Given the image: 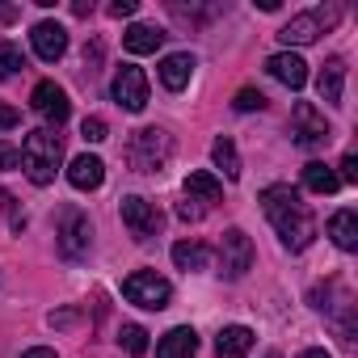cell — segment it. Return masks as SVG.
<instances>
[{
	"mask_svg": "<svg viewBox=\"0 0 358 358\" xmlns=\"http://www.w3.org/2000/svg\"><path fill=\"white\" fill-rule=\"evenodd\" d=\"M262 211H266V220L274 224L282 249L303 253V249L312 245L316 220H312V211H308V203H303L299 190H291V186H266V190H262Z\"/></svg>",
	"mask_w": 358,
	"mask_h": 358,
	"instance_id": "1",
	"label": "cell"
},
{
	"mask_svg": "<svg viewBox=\"0 0 358 358\" xmlns=\"http://www.w3.org/2000/svg\"><path fill=\"white\" fill-rule=\"evenodd\" d=\"M17 152H22V169H26V177H30L34 186H51L55 182V169L64 160V143H59L55 131H47V127L30 131Z\"/></svg>",
	"mask_w": 358,
	"mask_h": 358,
	"instance_id": "2",
	"label": "cell"
},
{
	"mask_svg": "<svg viewBox=\"0 0 358 358\" xmlns=\"http://www.w3.org/2000/svg\"><path fill=\"white\" fill-rule=\"evenodd\" d=\"M169 156H173V139H169V131H160V127H143V131L131 135L127 160H131L135 173H160Z\"/></svg>",
	"mask_w": 358,
	"mask_h": 358,
	"instance_id": "3",
	"label": "cell"
},
{
	"mask_svg": "<svg viewBox=\"0 0 358 358\" xmlns=\"http://www.w3.org/2000/svg\"><path fill=\"white\" fill-rule=\"evenodd\" d=\"M55 245H59V253L68 262L89 257V249H93V224H89V215L76 211V207H64L59 211V228H55Z\"/></svg>",
	"mask_w": 358,
	"mask_h": 358,
	"instance_id": "4",
	"label": "cell"
},
{
	"mask_svg": "<svg viewBox=\"0 0 358 358\" xmlns=\"http://www.w3.org/2000/svg\"><path fill=\"white\" fill-rule=\"evenodd\" d=\"M122 295H127V303H135V308L160 312V308H169L173 287H169L156 270H135V274H127V278H122Z\"/></svg>",
	"mask_w": 358,
	"mask_h": 358,
	"instance_id": "5",
	"label": "cell"
},
{
	"mask_svg": "<svg viewBox=\"0 0 358 358\" xmlns=\"http://www.w3.org/2000/svg\"><path fill=\"white\" fill-rule=\"evenodd\" d=\"M337 17H341L337 5H329V9H312V13H299V17H291V22L278 30V38H282L287 47H308V43H316L329 26H337Z\"/></svg>",
	"mask_w": 358,
	"mask_h": 358,
	"instance_id": "6",
	"label": "cell"
},
{
	"mask_svg": "<svg viewBox=\"0 0 358 358\" xmlns=\"http://www.w3.org/2000/svg\"><path fill=\"white\" fill-rule=\"evenodd\" d=\"M291 135H295L299 148H324V143L333 139V127L324 122V114H320L316 106L299 101L295 114H291Z\"/></svg>",
	"mask_w": 358,
	"mask_h": 358,
	"instance_id": "7",
	"label": "cell"
},
{
	"mask_svg": "<svg viewBox=\"0 0 358 358\" xmlns=\"http://www.w3.org/2000/svg\"><path fill=\"white\" fill-rule=\"evenodd\" d=\"M110 93H114V101H118L122 110L139 114V110L148 106V76H143V68H135V64H122V68L114 72V85H110Z\"/></svg>",
	"mask_w": 358,
	"mask_h": 358,
	"instance_id": "8",
	"label": "cell"
},
{
	"mask_svg": "<svg viewBox=\"0 0 358 358\" xmlns=\"http://www.w3.org/2000/svg\"><path fill=\"white\" fill-rule=\"evenodd\" d=\"M122 224H127V232L135 236V241H148V236H156L160 232V211H156V203H148V199H139V194H127L122 199Z\"/></svg>",
	"mask_w": 358,
	"mask_h": 358,
	"instance_id": "9",
	"label": "cell"
},
{
	"mask_svg": "<svg viewBox=\"0 0 358 358\" xmlns=\"http://www.w3.org/2000/svg\"><path fill=\"white\" fill-rule=\"evenodd\" d=\"M220 262H224V274L228 278H245L253 270V241L241 228H228L224 241H220Z\"/></svg>",
	"mask_w": 358,
	"mask_h": 358,
	"instance_id": "10",
	"label": "cell"
},
{
	"mask_svg": "<svg viewBox=\"0 0 358 358\" xmlns=\"http://www.w3.org/2000/svg\"><path fill=\"white\" fill-rule=\"evenodd\" d=\"M30 106H34V114H43L47 122H64L68 114H72V101H68V93L55 85V80H43V85H34V93H30Z\"/></svg>",
	"mask_w": 358,
	"mask_h": 358,
	"instance_id": "11",
	"label": "cell"
},
{
	"mask_svg": "<svg viewBox=\"0 0 358 358\" xmlns=\"http://www.w3.org/2000/svg\"><path fill=\"white\" fill-rule=\"evenodd\" d=\"M30 43H34V55H38V59L55 64V59H64V51H68V30H64L59 22H38V26L30 30Z\"/></svg>",
	"mask_w": 358,
	"mask_h": 358,
	"instance_id": "12",
	"label": "cell"
},
{
	"mask_svg": "<svg viewBox=\"0 0 358 358\" xmlns=\"http://www.w3.org/2000/svg\"><path fill=\"white\" fill-rule=\"evenodd\" d=\"M266 72H270L274 80H282L287 89H303V85H308V64H303L295 51H278V55H270V59H266Z\"/></svg>",
	"mask_w": 358,
	"mask_h": 358,
	"instance_id": "13",
	"label": "cell"
},
{
	"mask_svg": "<svg viewBox=\"0 0 358 358\" xmlns=\"http://www.w3.org/2000/svg\"><path fill=\"white\" fill-rule=\"evenodd\" d=\"M190 76H194V55L190 51H177V55H164L160 59V85L169 93H182L190 85Z\"/></svg>",
	"mask_w": 358,
	"mask_h": 358,
	"instance_id": "14",
	"label": "cell"
},
{
	"mask_svg": "<svg viewBox=\"0 0 358 358\" xmlns=\"http://www.w3.org/2000/svg\"><path fill=\"white\" fill-rule=\"evenodd\" d=\"M194 350H199V333L190 324H177L156 341V358H194Z\"/></svg>",
	"mask_w": 358,
	"mask_h": 358,
	"instance_id": "15",
	"label": "cell"
},
{
	"mask_svg": "<svg viewBox=\"0 0 358 358\" xmlns=\"http://www.w3.org/2000/svg\"><path fill=\"white\" fill-rule=\"evenodd\" d=\"M316 93H320V101H329V106H341V97H345V59H324V68H320V76H316Z\"/></svg>",
	"mask_w": 358,
	"mask_h": 358,
	"instance_id": "16",
	"label": "cell"
},
{
	"mask_svg": "<svg viewBox=\"0 0 358 358\" xmlns=\"http://www.w3.org/2000/svg\"><path fill=\"white\" fill-rule=\"evenodd\" d=\"M68 182L76 186V190H101V182H106V164H101V156H76L72 164H68Z\"/></svg>",
	"mask_w": 358,
	"mask_h": 358,
	"instance_id": "17",
	"label": "cell"
},
{
	"mask_svg": "<svg viewBox=\"0 0 358 358\" xmlns=\"http://www.w3.org/2000/svg\"><path fill=\"white\" fill-rule=\"evenodd\" d=\"M249 350H253V329H245V324L220 329V337H215V358H245Z\"/></svg>",
	"mask_w": 358,
	"mask_h": 358,
	"instance_id": "18",
	"label": "cell"
},
{
	"mask_svg": "<svg viewBox=\"0 0 358 358\" xmlns=\"http://www.w3.org/2000/svg\"><path fill=\"white\" fill-rule=\"evenodd\" d=\"M122 47L131 51V55H156L160 47H164V30L160 26H131L127 34H122Z\"/></svg>",
	"mask_w": 358,
	"mask_h": 358,
	"instance_id": "19",
	"label": "cell"
},
{
	"mask_svg": "<svg viewBox=\"0 0 358 358\" xmlns=\"http://www.w3.org/2000/svg\"><path fill=\"white\" fill-rule=\"evenodd\" d=\"M173 262H177V270L199 274V270H211V249L199 245V241H177L173 245Z\"/></svg>",
	"mask_w": 358,
	"mask_h": 358,
	"instance_id": "20",
	"label": "cell"
},
{
	"mask_svg": "<svg viewBox=\"0 0 358 358\" xmlns=\"http://www.w3.org/2000/svg\"><path fill=\"white\" fill-rule=\"evenodd\" d=\"M329 236H333V245L341 249V253H354L358 249V211H337L333 220H329Z\"/></svg>",
	"mask_w": 358,
	"mask_h": 358,
	"instance_id": "21",
	"label": "cell"
},
{
	"mask_svg": "<svg viewBox=\"0 0 358 358\" xmlns=\"http://www.w3.org/2000/svg\"><path fill=\"white\" fill-rule=\"evenodd\" d=\"M303 186H308L312 194H337V190H341L337 173H333L329 164H320V160H308V164H303Z\"/></svg>",
	"mask_w": 358,
	"mask_h": 358,
	"instance_id": "22",
	"label": "cell"
},
{
	"mask_svg": "<svg viewBox=\"0 0 358 358\" xmlns=\"http://www.w3.org/2000/svg\"><path fill=\"white\" fill-rule=\"evenodd\" d=\"M211 160H215V169H224L228 182H236V177H241V156H236V143H232L228 135H220V139L211 143Z\"/></svg>",
	"mask_w": 358,
	"mask_h": 358,
	"instance_id": "23",
	"label": "cell"
},
{
	"mask_svg": "<svg viewBox=\"0 0 358 358\" xmlns=\"http://www.w3.org/2000/svg\"><path fill=\"white\" fill-rule=\"evenodd\" d=\"M186 194H190L194 203H199V199H203V203H220L224 186L215 182L211 173H203V169H199V173H190V177H186Z\"/></svg>",
	"mask_w": 358,
	"mask_h": 358,
	"instance_id": "24",
	"label": "cell"
},
{
	"mask_svg": "<svg viewBox=\"0 0 358 358\" xmlns=\"http://www.w3.org/2000/svg\"><path fill=\"white\" fill-rule=\"evenodd\" d=\"M118 345H122L131 358H143V354H148V329H139V324H122Z\"/></svg>",
	"mask_w": 358,
	"mask_h": 358,
	"instance_id": "25",
	"label": "cell"
},
{
	"mask_svg": "<svg viewBox=\"0 0 358 358\" xmlns=\"http://www.w3.org/2000/svg\"><path fill=\"white\" fill-rule=\"evenodd\" d=\"M22 68H26V55H22V47H17V43H0V80L17 76Z\"/></svg>",
	"mask_w": 358,
	"mask_h": 358,
	"instance_id": "26",
	"label": "cell"
},
{
	"mask_svg": "<svg viewBox=\"0 0 358 358\" xmlns=\"http://www.w3.org/2000/svg\"><path fill=\"white\" fill-rule=\"evenodd\" d=\"M80 135H85V143H101V139H110V127H106V118H85L80 122Z\"/></svg>",
	"mask_w": 358,
	"mask_h": 358,
	"instance_id": "27",
	"label": "cell"
},
{
	"mask_svg": "<svg viewBox=\"0 0 358 358\" xmlns=\"http://www.w3.org/2000/svg\"><path fill=\"white\" fill-rule=\"evenodd\" d=\"M262 106H266V97H262L257 89H241V93H236V110L249 114V110H262Z\"/></svg>",
	"mask_w": 358,
	"mask_h": 358,
	"instance_id": "28",
	"label": "cell"
},
{
	"mask_svg": "<svg viewBox=\"0 0 358 358\" xmlns=\"http://www.w3.org/2000/svg\"><path fill=\"white\" fill-rule=\"evenodd\" d=\"M337 182H350V186L358 182V156H354V152H345V156H341V173H337Z\"/></svg>",
	"mask_w": 358,
	"mask_h": 358,
	"instance_id": "29",
	"label": "cell"
},
{
	"mask_svg": "<svg viewBox=\"0 0 358 358\" xmlns=\"http://www.w3.org/2000/svg\"><path fill=\"white\" fill-rule=\"evenodd\" d=\"M0 169H22V152L9 148V143H0Z\"/></svg>",
	"mask_w": 358,
	"mask_h": 358,
	"instance_id": "30",
	"label": "cell"
},
{
	"mask_svg": "<svg viewBox=\"0 0 358 358\" xmlns=\"http://www.w3.org/2000/svg\"><path fill=\"white\" fill-rule=\"evenodd\" d=\"M17 122H22V114H17L13 106H0V131H13Z\"/></svg>",
	"mask_w": 358,
	"mask_h": 358,
	"instance_id": "31",
	"label": "cell"
},
{
	"mask_svg": "<svg viewBox=\"0 0 358 358\" xmlns=\"http://www.w3.org/2000/svg\"><path fill=\"white\" fill-rule=\"evenodd\" d=\"M110 17H135V0H114V5H110Z\"/></svg>",
	"mask_w": 358,
	"mask_h": 358,
	"instance_id": "32",
	"label": "cell"
},
{
	"mask_svg": "<svg viewBox=\"0 0 358 358\" xmlns=\"http://www.w3.org/2000/svg\"><path fill=\"white\" fill-rule=\"evenodd\" d=\"M177 215H182V220H203V207H190V199H186L182 207H177Z\"/></svg>",
	"mask_w": 358,
	"mask_h": 358,
	"instance_id": "33",
	"label": "cell"
},
{
	"mask_svg": "<svg viewBox=\"0 0 358 358\" xmlns=\"http://www.w3.org/2000/svg\"><path fill=\"white\" fill-rule=\"evenodd\" d=\"M22 358H55V350H47V345H34V350H26Z\"/></svg>",
	"mask_w": 358,
	"mask_h": 358,
	"instance_id": "34",
	"label": "cell"
},
{
	"mask_svg": "<svg viewBox=\"0 0 358 358\" xmlns=\"http://www.w3.org/2000/svg\"><path fill=\"white\" fill-rule=\"evenodd\" d=\"M0 22H17V5H0Z\"/></svg>",
	"mask_w": 358,
	"mask_h": 358,
	"instance_id": "35",
	"label": "cell"
},
{
	"mask_svg": "<svg viewBox=\"0 0 358 358\" xmlns=\"http://www.w3.org/2000/svg\"><path fill=\"white\" fill-rule=\"evenodd\" d=\"M72 13H76V17H89V13H93V5H85V0H76V5H72Z\"/></svg>",
	"mask_w": 358,
	"mask_h": 358,
	"instance_id": "36",
	"label": "cell"
},
{
	"mask_svg": "<svg viewBox=\"0 0 358 358\" xmlns=\"http://www.w3.org/2000/svg\"><path fill=\"white\" fill-rule=\"evenodd\" d=\"M299 358H333V354H324V350H303Z\"/></svg>",
	"mask_w": 358,
	"mask_h": 358,
	"instance_id": "37",
	"label": "cell"
}]
</instances>
